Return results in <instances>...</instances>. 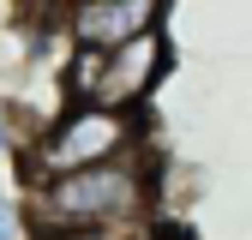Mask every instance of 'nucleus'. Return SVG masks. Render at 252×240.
I'll return each mask as SVG.
<instances>
[{
    "mask_svg": "<svg viewBox=\"0 0 252 240\" xmlns=\"http://www.w3.org/2000/svg\"><path fill=\"white\" fill-rule=\"evenodd\" d=\"M30 234H78V228H126V222H156V174L150 156H120L96 162L60 180H30L24 198Z\"/></svg>",
    "mask_w": 252,
    "mask_h": 240,
    "instance_id": "obj_1",
    "label": "nucleus"
},
{
    "mask_svg": "<svg viewBox=\"0 0 252 240\" xmlns=\"http://www.w3.org/2000/svg\"><path fill=\"white\" fill-rule=\"evenodd\" d=\"M144 150V120L126 108H102V102H60L42 132L24 144V180H60L96 162H120Z\"/></svg>",
    "mask_w": 252,
    "mask_h": 240,
    "instance_id": "obj_2",
    "label": "nucleus"
},
{
    "mask_svg": "<svg viewBox=\"0 0 252 240\" xmlns=\"http://www.w3.org/2000/svg\"><path fill=\"white\" fill-rule=\"evenodd\" d=\"M162 78H168V36H162V30H150V36H132V42H120V48L102 54L96 84H90V102L138 114V108L156 96V84H162Z\"/></svg>",
    "mask_w": 252,
    "mask_h": 240,
    "instance_id": "obj_3",
    "label": "nucleus"
},
{
    "mask_svg": "<svg viewBox=\"0 0 252 240\" xmlns=\"http://www.w3.org/2000/svg\"><path fill=\"white\" fill-rule=\"evenodd\" d=\"M168 0H66L60 6V36L66 48H120L132 36H150L162 30Z\"/></svg>",
    "mask_w": 252,
    "mask_h": 240,
    "instance_id": "obj_4",
    "label": "nucleus"
},
{
    "mask_svg": "<svg viewBox=\"0 0 252 240\" xmlns=\"http://www.w3.org/2000/svg\"><path fill=\"white\" fill-rule=\"evenodd\" d=\"M42 240H162L156 222H126V228H78V234H42Z\"/></svg>",
    "mask_w": 252,
    "mask_h": 240,
    "instance_id": "obj_5",
    "label": "nucleus"
},
{
    "mask_svg": "<svg viewBox=\"0 0 252 240\" xmlns=\"http://www.w3.org/2000/svg\"><path fill=\"white\" fill-rule=\"evenodd\" d=\"M0 240H18V216H12L6 198H0Z\"/></svg>",
    "mask_w": 252,
    "mask_h": 240,
    "instance_id": "obj_6",
    "label": "nucleus"
},
{
    "mask_svg": "<svg viewBox=\"0 0 252 240\" xmlns=\"http://www.w3.org/2000/svg\"><path fill=\"white\" fill-rule=\"evenodd\" d=\"M18 6H30V12H54V18H60V6H66V0H18Z\"/></svg>",
    "mask_w": 252,
    "mask_h": 240,
    "instance_id": "obj_7",
    "label": "nucleus"
},
{
    "mask_svg": "<svg viewBox=\"0 0 252 240\" xmlns=\"http://www.w3.org/2000/svg\"><path fill=\"white\" fill-rule=\"evenodd\" d=\"M0 150H6V114H0Z\"/></svg>",
    "mask_w": 252,
    "mask_h": 240,
    "instance_id": "obj_8",
    "label": "nucleus"
}]
</instances>
